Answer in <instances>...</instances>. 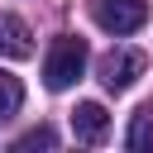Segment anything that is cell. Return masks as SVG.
Returning <instances> with one entry per match:
<instances>
[{
  "mask_svg": "<svg viewBox=\"0 0 153 153\" xmlns=\"http://www.w3.org/2000/svg\"><path fill=\"white\" fill-rule=\"evenodd\" d=\"M19 105H24V86H19V76L0 72V120H10Z\"/></svg>",
  "mask_w": 153,
  "mask_h": 153,
  "instance_id": "cell-7",
  "label": "cell"
},
{
  "mask_svg": "<svg viewBox=\"0 0 153 153\" xmlns=\"http://www.w3.org/2000/svg\"><path fill=\"white\" fill-rule=\"evenodd\" d=\"M72 134H76L81 143H105V134H110L105 105H100V100H81V105L72 110Z\"/></svg>",
  "mask_w": 153,
  "mask_h": 153,
  "instance_id": "cell-4",
  "label": "cell"
},
{
  "mask_svg": "<svg viewBox=\"0 0 153 153\" xmlns=\"http://www.w3.org/2000/svg\"><path fill=\"white\" fill-rule=\"evenodd\" d=\"M148 19V0H96V24L105 33H134Z\"/></svg>",
  "mask_w": 153,
  "mask_h": 153,
  "instance_id": "cell-2",
  "label": "cell"
},
{
  "mask_svg": "<svg viewBox=\"0 0 153 153\" xmlns=\"http://www.w3.org/2000/svg\"><path fill=\"white\" fill-rule=\"evenodd\" d=\"M53 143H57V134H53L48 124H38V129H29L24 139H14V148H19V153H29V148H53Z\"/></svg>",
  "mask_w": 153,
  "mask_h": 153,
  "instance_id": "cell-8",
  "label": "cell"
},
{
  "mask_svg": "<svg viewBox=\"0 0 153 153\" xmlns=\"http://www.w3.org/2000/svg\"><path fill=\"white\" fill-rule=\"evenodd\" d=\"M139 76H143V53L120 48V53H105L100 57V86L105 91H129Z\"/></svg>",
  "mask_w": 153,
  "mask_h": 153,
  "instance_id": "cell-3",
  "label": "cell"
},
{
  "mask_svg": "<svg viewBox=\"0 0 153 153\" xmlns=\"http://www.w3.org/2000/svg\"><path fill=\"white\" fill-rule=\"evenodd\" d=\"M124 143H129L134 153H153V105H143V110L129 120V134H124Z\"/></svg>",
  "mask_w": 153,
  "mask_h": 153,
  "instance_id": "cell-6",
  "label": "cell"
},
{
  "mask_svg": "<svg viewBox=\"0 0 153 153\" xmlns=\"http://www.w3.org/2000/svg\"><path fill=\"white\" fill-rule=\"evenodd\" d=\"M81 72H86V43L72 38V33H62V38L48 48V57H43V81H48V91H67L72 81H81Z\"/></svg>",
  "mask_w": 153,
  "mask_h": 153,
  "instance_id": "cell-1",
  "label": "cell"
},
{
  "mask_svg": "<svg viewBox=\"0 0 153 153\" xmlns=\"http://www.w3.org/2000/svg\"><path fill=\"white\" fill-rule=\"evenodd\" d=\"M0 57H33V33L19 14H5L0 10Z\"/></svg>",
  "mask_w": 153,
  "mask_h": 153,
  "instance_id": "cell-5",
  "label": "cell"
}]
</instances>
